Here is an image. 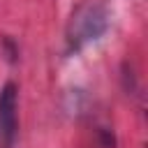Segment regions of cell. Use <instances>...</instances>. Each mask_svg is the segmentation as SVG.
Instances as JSON below:
<instances>
[{
  "label": "cell",
  "instance_id": "2",
  "mask_svg": "<svg viewBox=\"0 0 148 148\" xmlns=\"http://www.w3.org/2000/svg\"><path fill=\"white\" fill-rule=\"evenodd\" d=\"M18 88L7 81L0 88V141L2 148H14L18 136Z\"/></svg>",
  "mask_w": 148,
  "mask_h": 148
},
{
  "label": "cell",
  "instance_id": "1",
  "mask_svg": "<svg viewBox=\"0 0 148 148\" xmlns=\"http://www.w3.org/2000/svg\"><path fill=\"white\" fill-rule=\"evenodd\" d=\"M111 25V9L104 0H83L69 16L65 30L67 53H79L97 42Z\"/></svg>",
  "mask_w": 148,
  "mask_h": 148
}]
</instances>
